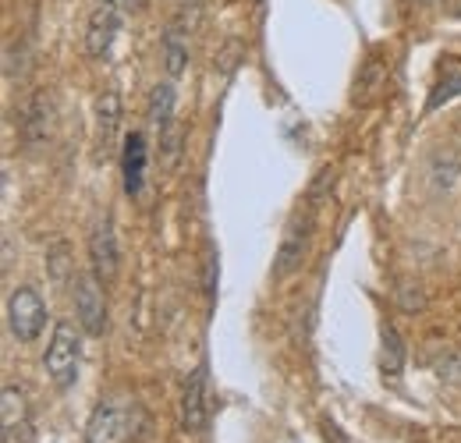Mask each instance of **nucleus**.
Here are the masks:
<instances>
[{
	"instance_id": "f257e3e1",
	"label": "nucleus",
	"mask_w": 461,
	"mask_h": 443,
	"mask_svg": "<svg viewBox=\"0 0 461 443\" xmlns=\"http://www.w3.org/2000/svg\"><path fill=\"white\" fill-rule=\"evenodd\" d=\"M142 408L128 397H104L86 419V443H131L142 422Z\"/></svg>"
},
{
	"instance_id": "f03ea898",
	"label": "nucleus",
	"mask_w": 461,
	"mask_h": 443,
	"mask_svg": "<svg viewBox=\"0 0 461 443\" xmlns=\"http://www.w3.org/2000/svg\"><path fill=\"white\" fill-rule=\"evenodd\" d=\"M312 231H316V206H312V203H302V206L291 213L288 227H285V234H281V249H277L274 267H270L274 280H285V277H291L294 270H302V263H305V256H309V249H312Z\"/></svg>"
},
{
	"instance_id": "7ed1b4c3",
	"label": "nucleus",
	"mask_w": 461,
	"mask_h": 443,
	"mask_svg": "<svg viewBox=\"0 0 461 443\" xmlns=\"http://www.w3.org/2000/svg\"><path fill=\"white\" fill-rule=\"evenodd\" d=\"M78 362H82V337L71 323H58L50 344H47V358H43L54 387L68 390L78 380Z\"/></svg>"
},
{
	"instance_id": "20e7f679",
	"label": "nucleus",
	"mask_w": 461,
	"mask_h": 443,
	"mask_svg": "<svg viewBox=\"0 0 461 443\" xmlns=\"http://www.w3.org/2000/svg\"><path fill=\"white\" fill-rule=\"evenodd\" d=\"M43 323H47V305H43L40 291L29 284L14 287L7 298V327L14 333V340H22V344L36 340L43 333Z\"/></svg>"
},
{
	"instance_id": "39448f33",
	"label": "nucleus",
	"mask_w": 461,
	"mask_h": 443,
	"mask_svg": "<svg viewBox=\"0 0 461 443\" xmlns=\"http://www.w3.org/2000/svg\"><path fill=\"white\" fill-rule=\"evenodd\" d=\"M75 316L89 337H100L107 330V294L93 270L75 277Z\"/></svg>"
},
{
	"instance_id": "423d86ee",
	"label": "nucleus",
	"mask_w": 461,
	"mask_h": 443,
	"mask_svg": "<svg viewBox=\"0 0 461 443\" xmlns=\"http://www.w3.org/2000/svg\"><path fill=\"white\" fill-rule=\"evenodd\" d=\"M210 419V366L199 362L181 390V429L185 433H203Z\"/></svg>"
},
{
	"instance_id": "0eeeda50",
	"label": "nucleus",
	"mask_w": 461,
	"mask_h": 443,
	"mask_svg": "<svg viewBox=\"0 0 461 443\" xmlns=\"http://www.w3.org/2000/svg\"><path fill=\"white\" fill-rule=\"evenodd\" d=\"M0 443H32V408L25 390L7 384L0 397Z\"/></svg>"
},
{
	"instance_id": "6e6552de",
	"label": "nucleus",
	"mask_w": 461,
	"mask_h": 443,
	"mask_svg": "<svg viewBox=\"0 0 461 443\" xmlns=\"http://www.w3.org/2000/svg\"><path fill=\"white\" fill-rule=\"evenodd\" d=\"M89 267H93V274H96V280H100L104 287L117 280L121 249H117V231L111 217H104V221L89 231Z\"/></svg>"
},
{
	"instance_id": "1a4fd4ad",
	"label": "nucleus",
	"mask_w": 461,
	"mask_h": 443,
	"mask_svg": "<svg viewBox=\"0 0 461 443\" xmlns=\"http://www.w3.org/2000/svg\"><path fill=\"white\" fill-rule=\"evenodd\" d=\"M117 29H121V11H117V4L114 0H100V4L93 7L89 22H86V40H82L86 54L89 57L111 54V47H114V40H117Z\"/></svg>"
},
{
	"instance_id": "9d476101",
	"label": "nucleus",
	"mask_w": 461,
	"mask_h": 443,
	"mask_svg": "<svg viewBox=\"0 0 461 443\" xmlns=\"http://www.w3.org/2000/svg\"><path fill=\"white\" fill-rule=\"evenodd\" d=\"M18 131H22L25 149H36L54 135V96L50 93L29 96V104L22 107V117H18Z\"/></svg>"
},
{
	"instance_id": "9b49d317",
	"label": "nucleus",
	"mask_w": 461,
	"mask_h": 443,
	"mask_svg": "<svg viewBox=\"0 0 461 443\" xmlns=\"http://www.w3.org/2000/svg\"><path fill=\"white\" fill-rule=\"evenodd\" d=\"M387 78H391V60L384 54H369L362 60L358 75H355L351 104H355V107H373V104L387 93Z\"/></svg>"
},
{
	"instance_id": "f8f14e48",
	"label": "nucleus",
	"mask_w": 461,
	"mask_h": 443,
	"mask_svg": "<svg viewBox=\"0 0 461 443\" xmlns=\"http://www.w3.org/2000/svg\"><path fill=\"white\" fill-rule=\"evenodd\" d=\"M121 96L114 89L96 96V160H107L114 153L117 131H121Z\"/></svg>"
},
{
	"instance_id": "ddd939ff",
	"label": "nucleus",
	"mask_w": 461,
	"mask_h": 443,
	"mask_svg": "<svg viewBox=\"0 0 461 443\" xmlns=\"http://www.w3.org/2000/svg\"><path fill=\"white\" fill-rule=\"evenodd\" d=\"M121 174H124V192L128 199H135L142 192V177H146V139L139 131H131L124 139L121 149Z\"/></svg>"
},
{
	"instance_id": "4468645a",
	"label": "nucleus",
	"mask_w": 461,
	"mask_h": 443,
	"mask_svg": "<svg viewBox=\"0 0 461 443\" xmlns=\"http://www.w3.org/2000/svg\"><path fill=\"white\" fill-rule=\"evenodd\" d=\"M426 177H429V188L440 195H447V192H455V185L461 181V157L455 149H444V153H437L433 160H429V170H426Z\"/></svg>"
},
{
	"instance_id": "2eb2a0df",
	"label": "nucleus",
	"mask_w": 461,
	"mask_h": 443,
	"mask_svg": "<svg viewBox=\"0 0 461 443\" xmlns=\"http://www.w3.org/2000/svg\"><path fill=\"white\" fill-rule=\"evenodd\" d=\"M160 50H164V68H167V75H171V78H181L185 68H188V32L171 22L167 32H164Z\"/></svg>"
},
{
	"instance_id": "dca6fc26",
	"label": "nucleus",
	"mask_w": 461,
	"mask_h": 443,
	"mask_svg": "<svg viewBox=\"0 0 461 443\" xmlns=\"http://www.w3.org/2000/svg\"><path fill=\"white\" fill-rule=\"evenodd\" d=\"M455 96H461V68L458 64H451V68L437 78V86H433V93H429V100H426V113L440 111V107L451 104Z\"/></svg>"
},
{
	"instance_id": "f3484780",
	"label": "nucleus",
	"mask_w": 461,
	"mask_h": 443,
	"mask_svg": "<svg viewBox=\"0 0 461 443\" xmlns=\"http://www.w3.org/2000/svg\"><path fill=\"white\" fill-rule=\"evenodd\" d=\"M149 121H153L157 131L174 121V82H160L153 89V96H149Z\"/></svg>"
},
{
	"instance_id": "a211bd4d",
	"label": "nucleus",
	"mask_w": 461,
	"mask_h": 443,
	"mask_svg": "<svg viewBox=\"0 0 461 443\" xmlns=\"http://www.w3.org/2000/svg\"><path fill=\"white\" fill-rule=\"evenodd\" d=\"M404 340L394 327H384V376H402Z\"/></svg>"
},
{
	"instance_id": "6ab92c4d",
	"label": "nucleus",
	"mask_w": 461,
	"mask_h": 443,
	"mask_svg": "<svg viewBox=\"0 0 461 443\" xmlns=\"http://www.w3.org/2000/svg\"><path fill=\"white\" fill-rule=\"evenodd\" d=\"M181 139H185V131H181L177 121L160 128V157H164V167H171V170L181 160Z\"/></svg>"
},
{
	"instance_id": "aec40b11",
	"label": "nucleus",
	"mask_w": 461,
	"mask_h": 443,
	"mask_svg": "<svg viewBox=\"0 0 461 443\" xmlns=\"http://www.w3.org/2000/svg\"><path fill=\"white\" fill-rule=\"evenodd\" d=\"M334 177H338V170L334 167H323L320 174H316V181L309 185V195H305V203H312L316 210L323 206V199L330 195V188H334Z\"/></svg>"
},
{
	"instance_id": "412c9836",
	"label": "nucleus",
	"mask_w": 461,
	"mask_h": 443,
	"mask_svg": "<svg viewBox=\"0 0 461 443\" xmlns=\"http://www.w3.org/2000/svg\"><path fill=\"white\" fill-rule=\"evenodd\" d=\"M203 291H206V298H213V294H217V252H213V249L206 252V270H203Z\"/></svg>"
},
{
	"instance_id": "4be33fe9",
	"label": "nucleus",
	"mask_w": 461,
	"mask_h": 443,
	"mask_svg": "<svg viewBox=\"0 0 461 443\" xmlns=\"http://www.w3.org/2000/svg\"><path fill=\"white\" fill-rule=\"evenodd\" d=\"M47 259H50V274H54V280H58V284H64V267H68V249H64V245H54V252H50V256H47Z\"/></svg>"
},
{
	"instance_id": "5701e85b",
	"label": "nucleus",
	"mask_w": 461,
	"mask_h": 443,
	"mask_svg": "<svg viewBox=\"0 0 461 443\" xmlns=\"http://www.w3.org/2000/svg\"><path fill=\"white\" fill-rule=\"evenodd\" d=\"M320 433H323V440H327V443H355L345 429L334 422V419H323V422H320Z\"/></svg>"
},
{
	"instance_id": "b1692460",
	"label": "nucleus",
	"mask_w": 461,
	"mask_h": 443,
	"mask_svg": "<svg viewBox=\"0 0 461 443\" xmlns=\"http://www.w3.org/2000/svg\"><path fill=\"white\" fill-rule=\"evenodd\" d=\"M440 376L461 387V351H458V355H447V358L440 362Z\"/></svg>"
},
{
	"instance_id": "393cba45",
	"label": "nucleus",
	"mask_w": 461,
	"mask_h": 443,
	"mask_svg": "<svg viewBox=\"0 0 461 443\" xmlns=\"http://www.w3.org/2000/svg\"><path fill=\"white\" fill-rule=\"evenodd\" d=\"M114 4L121 14H139V11L146 7V0H114Z\"/></svg>"
},
{
	"instance_id": "a878e982",
	"label": "nucleus",
	"mask_w": 461,
	"mask_h": 443,
	"mask_svg": "<svg viewBox=\"0 0 461 443\" xmlns=\"http://www.w3.org/2000/svg\"><path fill=\"white\" fill-rule=\"evenodd\" d=\"M426 4H440V0H426Z\"/></svg>"
}]
</instances>
